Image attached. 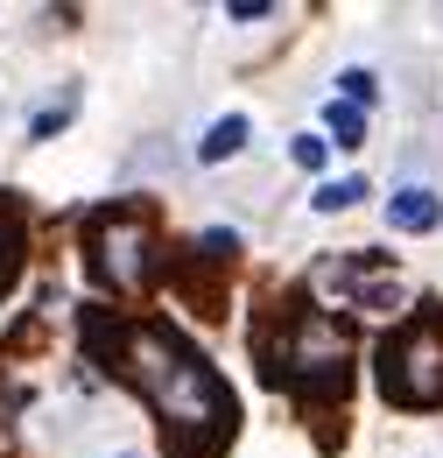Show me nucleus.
<instances>
[{"label": "nucleus", "mask_w": 443, "mask_h": 458, "mask_svg": "<svg viewBox=\"0 0 443 458\" xmlns=\"http://www.w3.org/2000/svg\"><path fill=\"white\" fill-rule=\"evenodd\" d=\"M85 339L127 388H141L148 409L163 416L169 458H219L232 437V395L212 374V360L183 339L176 325H148V318H85Z\"/></svg>", "instance_id": "nucleus-1"}, {"label": "nucleus", "mask_w": 443, "mask_h": 458, "mask_svg": "<svg viewBox=\"0 0 443 458\" xmlns=\"http://www.w3.org/2000/svg\"><path fill=\"white\" fill-rule=\"evenodd\" d=\"M268 381H288L296 402H345V388H352V339H345V325L310 310V303L288 310L281 352L268 360Z\"/></svg>", "instance_id": "nucleus-2"}, {"label": "nucleus", "mask_w": 443, "mask_h": 458, "mask_svg": "<svg viewBox=\"0 0 443 458\" xmlns=\"http://www.w3.org/2000/svg\"><path fill=\"white\" fill-rule=\"evenodd\" d=\"M380 395L401 409H437L443 402V325L437 318H408L394 339H380Z\"/></svg>", "instance_id": "nucleus-3"}, {"label": "nucleus", "mask_w": 443, "mask_h": 458, "mask_svg": "<svg viewBox=\"0 0 443 458\" xmlns=\"http://www.w3.org/2000/svg\"><path fill=\"white\" fill-rule=\"evenodd\" d=\"M92 268L113 296H148L155 276H163V247H155V226L141 212H106L92 226Z\"/></svg>", "instance_id": "nucleus-4"}, {"label": "nucleus", "mask_w": 443, "mask_h": 458, "mask_svg": "<svg viewBox=\"0 0 443 458\" xmlns=\"http://www.w3.org/2000/svg\"><path fill=\"white\" fill-rule=\"evenodd\" d=\"M437 219H443V205H437V191H422V183H408V191L388 198V226L394 233H430Z\"/></svg>", "instance_id": "nucleus-5"}, {"label": "nucleus", "mask_w": 443, "mask_h": 458, "mask_svg": "<svg viewBox=\"0 0 443 458\" xmlns=\"http://www.w3.org/2000/svg\"><path fill=\"white\" fill-rule=\"evenodd\" d=\"M247 148V114H225L205 127V141H197V163H225V156H239Z\"/></svg>", "instance_id": "nucleus-6"}, {"label": "nucleus", "mask_w": 443, "mask_h": 458, "mask_svg": "<svg viewBox=\"0 0 443 458\" xmlns=\"http://www.w3.org/2000/svg\"><path fill=\"white\" fill-rule=\"evenodd\" d=\"M21 254H29V233L14 219V205H0V296H7L14 276H21Z\"/></svg>", "instance_id": "nucleus-7"}, {"label": "nucleus", "mask_w": 443, "mask_h": 458, "mask_svg": "<svg viewBox=\"0 0 443 458\" xmlns=\"http://www.w3.org/2000/svg\"><path fill=\"white\" fill-rule=\"evenodd\" d=\"M324 134H331L338 148H359V141H366V106H345V99H331V106H324Z\"/></svg>", "instance_id": "nucleus-8"}, {"label": "nucleus", "mask_w": 443, "mask_h": 458, "mask_svg": "<svg viewBox=\"0 0 443 458\" xmlns=\"http://www.w3.org/2000/svg\"><path fill=\"white\" fill-rule=\"evenodd\" d=\"M197 261H212V268H232V254H239V233L232 226H212V233H197V247H190Z\"/></svg>", "instance_id": "nucleus-9"}, {"label": "nucleus", "mask_w": 443, "mask_h": 458, "mask_svg": "<svg viewBox=\"0 0 443 458\" xmlns=\"http://www.w3.org/2000/svg\"><path fill=\"white\" fill-rule=\"evenodd\" d=\"M359 198H366V176H338V183H324L310 205H317V212H352Z\"/></svg>", "instance_id": "nucleus-10"}, {"label": "nucleus", "mask_w": 443, "mask_h": 458, "mask_svg": "<svg viewBox=\"0 0 443 458\" xmlns=\"http://www.w3.org/2000/svg\"><path fill=\"white\" fill-rule=\"evenodd\" d=\"M338 92H345V106H366V99H373V71H345Z\"/></svg>", "instance_id": "nucleus-11"}, {"label": "nucleus", "mask_w": 443, "mask_h": 458, "mask_svg": "<svg viewBox=\"0 0 443 458\" xmlns=\"http://www.w3.org/2000/svg\"><path fill=\"white\" fill-rule=\"evenodd\" d=\"M324 148H331L324 134H296V148H288V156H296L303 170H324Z\"/></svg>", "instance_id": "nucleus-12"}, {"label": "nucleus", "mask_w": 443, "mask_h": 458, "mask_svg": "<svg viewBox=\"0 0 443 458\" xmlns=\"http://www.w3.org/2000/svg\"><path fill=\"white\" fill-rule=\"evenodd\" d=\"M71 106H78V92H71V99H56L50 114H36V127H29V134H36V141H50L56 127H63V120H71Z\"/></svg>", "instance_id": "nucleus-13"}, {"label": "nucleus", "mask_w": 443, "mask_h": 458, "mask_svg": "<svg viewBox=\"0 0 443 458\" xmlns=\"http://www.w3.org/2000/svg\"><path fill=\"white\" fill-rule=\"evenodd\" d=\"M268 14H275L268 0H232V7H225V21H268Z\"/></svg>", "instance_id": "nucleus-14"}]
</instances>
